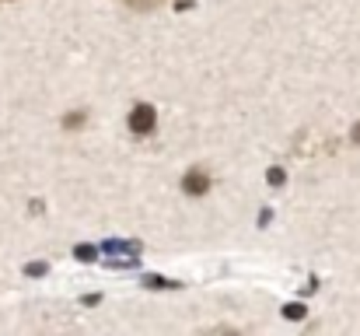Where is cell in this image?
Segmentation results:
<instances>
[{
    "label": "cell",
    "instance_id": "obj_1",
    "mask_svg": "<svg viewBox=\"0 0 360 336\" xmlns=\"http://www.w3.org/2000/svg\"><path fill=\"white\" fill-rule=\"evenodd\" d=\"M154 126H158V109H154V106L136 102V106L129 109V130H133L136 137H150Z\"/></svg>",
    "mask_w": 360,
    "mask_h": 336
},
{
    "label": "cell",
    "instance_id": "obj_2",
    "mask_svg": "<svg viewBox=\"0 0 360 336\" xmlns=\"http://www.w3.org/2000/svg\"><path fill=\"white\" fill-rule=\"evenodd\" d=\"M210 186H214V179H210L207 168H189V172L182 175V189H186V197H207Z\"/></svg>",
    "mask_w": 360,
    "mask_h": 336
},
{
    "label": "cell",
    "instance_id": "obj_3",
    "mask_svg": "<svg viewBox=\"0 0 360 336\" xmlns=\"http://www.w3.org/2000/svg\"><path fill=\"white\" fill-rule=\"evenodd\" d=\"M84 123H88V112H84V109L67 112V116H63V130H81Z\"/></svg>",
    "mask_w": 360,
    "mask_h": 336
},
{
    "label": "cell",
    "instance_id": "obj_4",
    "mask_svg": "<svg viewBox=\"0 0 360 336\" xmlns=\"http://www.w3.org/2000/svg\"><path fill=\"white\" fill-rule=\"evenodd\" d=\"M120 4H126L129 11H154V7H161L165 0H120Z\"/></svg>",
    "mask_w": 360,
    "mask_h": 336
},
{
    "label": "cell",
    "instance_id": "obj_5",
    "mask_svg": "<svg viewBox=\"0 0 360 336\" xmlns=\"http://www.w3.org/2000/svg\"><path fill=\"white\" fill-rule=\"evenodd\" d=\"M143 287H179V284L165 280V277H143Z\"/></svg>",
    "mask_w": 360,
    "mask_h": 336
},
{
    "label": "cell",
    "instance_id": "obj_6",
    "mask_svg": "<svg viewBox=\"0 0 360 336\" xmlns=\"http://www.w3.org/2000/svg\"><path fill=\"white\" fill-rule=\"evenodd\" d=\"M74 256H77L81 263H91V259H95V249H91V245H77V249H74Z\"/></svg>",
    "mask_w": 360,
    "mask_h": 336
},
{
    "label": "cell",
    "instance_id": "obj_7",
    "mask_svg": "<svg viewBox=\"0 0 360 336\" xmlns=\"http://www.w3.org/2000/svg\"><path fill=\"white\" fill-rule=\"evenodd\" d=\"M25 273H28V277H42V273H49V263H28Z\"/></svg>",
    "mask_w": 360,
    "mask_h": 336
},
{
    "label": "cell",
    "instance_id": "obj_8",
    "mask_svg": "<svg viewBox=\"0 0 360 336\" xmlns=\"http://www.w3.org/2000/svg\"><path fill=\"white\" fill-rule=\"evenodd\" d=\"M283 316L287 319H301L304 316V305H283Z\"/></svg>",
    "mask_w": 360,
    "mask_h": 336
},
{
    "label": "cell",
    "instance_id": "obj_9",
    "mask_svg": "<svg viewBox=\"0 0 360 336\" xmlns=\"http://www.w3.org/2000/svg\"><path fill=\"white\" fill-rule=\"evenodd\" d=\"M283 179H287L283 168H273V172H269V182H273V186H283Z\"/></svg>",
    "mask_w": 360,
    "mask_h": 336
},
{
    "label": "cell",
    "instance_id": "obj_10",
    "mask_svg": "<svg viewBox=\"0 0 360 336\" xmlns=\"http://www.w3.org/2000/svg\"><path fill=\"white\" fill-rule=\"evenodd\" d=\"M350 140H354V144H360V119L354 123V130H350Z\"/></svg>",
    "mask_w": 360,
    "mask_h": 336
}]
</instances>
